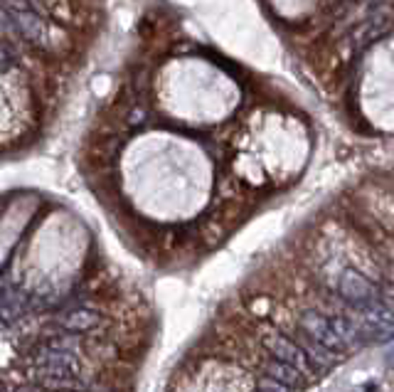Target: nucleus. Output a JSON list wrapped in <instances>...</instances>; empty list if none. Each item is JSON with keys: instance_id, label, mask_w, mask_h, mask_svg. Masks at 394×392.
I'll return each instance as SVG.
<instances>
[{"instance_id": "0eeeda50", "label": "nucleus", "mask_w": 394, "mask_h": 392, "mask_svg": "<svg viewBox=\"0 0 394 392\" xmlns=\"http://www.w3.org/2000/svg\"><path fill=\"white\" fill-rule=\"evenodd\" d=\"M254 392H291V388L278 383V380L269 378V375H261V378L257 380V390Z\"/></svg>"}, {"instance_id": "f257e3e1", "label": "nucleus", "mask_w": 394, "mask_h": 392, "mask_svg": "<svg viewBox=\"0 0 394 392\" xmlns=\"http://www.w3.org/2000/svg\"><path fill=\"white\" fill-rule=\"evenodd\" d=\"M261 343H264V348L269 350L271 358L293 365V368H298L303 375L318 373V368L313 365V360H310L308 355H305V350L298 345V340L286 338V336H281V333H266V336L261 338Z\"/></svg>"}, {"instance_id": "39448f33", "label": "nucleus", "mask_w": 394, "mask_h": 392, "mask_svg": "<svg viewBox=\"0 0 394 392\" xmlns=\"http://www.w3.org/2000/svg\"><path fill=\"white\" fill-rule=\"evenodd\" d=\"M296 340H298V345L305 350V355H308L310 360H313V365L318 370H330L335 365V350H330L328 345L318 343L315 338H310L305 331H300L298 328V336H296Z\"/></svg>"}, {"instance_id": "6e6552de", "label": "nucleus", "mask_w": 394, "mask_h": 392, "mask_svg": "<svg viewBox=\"0 0 394 392\" xmlns=\"http://www.w3.org/2000/svg\"><path fill=\"white\" fill-rule=\"evenodd\" d=\"M89 350H91L94 355L98 353L101 358H111V355H116V348H113L111 343H103V340H91Z\"/></svg>"}, {"instance_id": "7ed1b4c3", "label": "nucleus", "mask_w": 394, "mask_h": 392, "mask_svg": "<svg viewBox=\"0 0 394 392\" xmlns=\"http://www.w3.org/2000/svg\"><path fill=\"white\" fill-rule=\"evenodd\" d=\"M340 293L357 308H365L367 303L375 301V289H372V284L352 269H347L345 274L340 276Z\"/></svg>"}, {"instance_id": "f03ea898", "label": "nucleus", "mask_w": 394, "mask_h": 392, "mask_svg": "<svg viewBox=\"0 0 394 392\" xmlns=\"http://www.w3.org/2000/svg\"><path fill=\"white\" fill-rule=\"evenodd\" d=\"M298 328L308 333L310 338H315L318 343L328 345V348L335 350V353H340V350L347 348L345 340L340 338L338 328H335L333 316H323V313H318V311H305L298 321Z\"/></svg>"}, {"instance_id": "20e7f679", "label": "nucleus", "mask_w": 394, "mask_h": 392, "mask_svg": "<svg viewBox=\"0 0 394 392\" xmlns=\"http://www.w3.org/2000/svg\"><path fill=\"white\" fill-rule=\"evenodd\" d=\"M98 323H101L98 311L86 308V306H77L60 316V326L64 328L67 333H91Z\"/></svg>"}, {"instance_id": "423d86ee", "label": "nucleus", "mask_w": 394, "mask_h": 392, "mask_svg": "<svg viewBox=\"0 0 394 392\" xmlns=\"http://www.w3.org/2000/svg\"><path fill=\"white\" fill-rule=\"evenodd\" d=\"M264 375H269V378L288 385V388H296V385H300V375L303 373H300L298 368H293V365L283 363V360L269 358L266 363H264Z\"/></svg>"}]
</instances>
